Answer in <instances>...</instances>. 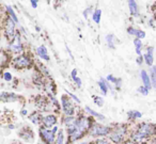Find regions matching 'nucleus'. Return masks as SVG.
Returning a JSON list of instances; mask_svg holds the SVG:
<instances>
[{"label": "nucleus", "instance_id": "nucleus-9", "mask_svg": "<svg viewBox=\"0 0 156 144\" xmlns=\"http://www.w3.org/2000/svg\"><path fill=\"white\" fill-rule=\"evenodd\" d=\"M5 37H8V40H12L15 37V23L13 22V19L10 17H8V19L5 20Z\"/></svg>", "mask_w": 156, "mask_h": 144}, {"label": "nucleus", "instance_id": "nucleus-3", "mask_svg": "<svg viewBox=\"0 0 156 144\" xmlns=\"http://www.w3.org/2000/svg\"><path fill=\"white\" fill-rule=\"evenodd\" d=\"M127 126L123 124L117 125L115 128L111 129L109 133V139L115 144H121L122 142L125 141V137L127 135Z\"/></svg>", "mask_w": 156, "mask_h": 144}, {"label": "nucleus", "instance_id": "nucleus-7", "mask_svg": "<svg viewBox=\"0 0 156 144\" xmlns=\"http://www.w3.org/2000/svg\"><path fill=\"white\" fill-rule=\"evenodd\" d=\"M13 64L17 68H27V67L31 66V60L26 54H20L14 59Z\"/></svg>", "mask_w": 156, "mask_h": 144}, {"label": "nucleus", "instance_id": "nucleus-30", "mask_svg": "<svg viewBox=\"0 0 156 144\" xmlns=\"http://www.w3.org/2000/svg\"><path fill=\"white\" fill-rule=\"evenodd\" d=\"M138 91L139 93H140V94H142V95H144V96H147V94H149L150 93V90L147 88H145L144 86H139L138 88Z\"/></svg>", "mask_w": 156, "mask_h": 144}, {"label": "nucleus", "instance_id": "nucleus-19", "mask_svg": "<svg viewBox=\"0 0 156 144\" xmlns=\"http://www.w3.org/2000/svg\"><path fill=\"white\" fill-rule=\"evenodd\" d=\"M106 80L108 82H110V83L113 84V86H115L117 90H120L121 89V86H122V79H120V78H117L115 77L113 75H108L106 77Z\"/></svg>", "mask_w": 156, "mask_h": 144}, {"label": "nucleus", "instance_id": "nucleus-38", "mask_svg": "<svg viewBox=\"0 0 156 144\" xmlns=\"http://www.w3.org/2000/svg\"><path fill=\"white\" fill-rule=\"evenodd\" d=\"M22 113H23V114H27V111H26V110H23Z\"/></svg>", "mask_w": 156, "mask_h": 144}, {"label": "nucleus", "instance_id": "nucleus-17", "mask_svg": "<svg viewBox=\"0 0 156 144\" xmlns=\"http://www.w3.org/2000/svg\"><path fill=\"white\" fill-rule=\"evenodd\" d=\"M108 84H109V82L107 81L106 79H104V78H102V79H100L98 81V88H100V90H101V93H102L104 96H106V95L108 94V92H109Z\"/></svg>", "mask_w": 156, "mask_h": 144}, {"label": "nucleus", "instance_id": "nucleus-25", "mask_svg": "<svg viewBox=\"0 0 156 144\" xmlns=\"http://www.w3.org/2000/svg\"><path fill=\"white\" fill-rule=\"evenodd\" d=\"M92 19L95 24H100L101 19H102V10L101 9H95L92 13Z\"/></svg>", "mask_w": 156, "mask_h": 144}, {"label": "nucleus", "instance_id": "nucleus-18", "mask_svg": "<svg viewBox=\"0 0 156 144\" xmlns=\"http://www.w3.org/2000/svg\"><path fill=\"white\" fill-rule=\"evenodd\" d=\"M37 56L42 59V60L49 61V54H48L47 48H46L44 45H41L37 48Z\"/></svg>", "mask_w": 156, "mask_h": 144}, {"label": "nucleus", "instance_id": "nucleus-35", "mask_svg": "<svg viewBox=\"0 0 156 144\" xmlns=\"http://www.w3.org/2000/svg\"><path fill=\"white\" fill-rule=\"evenodd\" d=\"M136 62H137V64H138V65H142V63L144 62V61H143V56H138V57H137Z\"/></svg>", "mask_w": 156, "mask_h": 144}, {"label": "nucleus", "instance_id": "nucleus-26", "mask_svg": "<svg viewBox=\"0 0 156 144\" xmlns=\"http://www.w3.org/2000/svg\"><path fill=\"white\" fill-rule=\"evenodd\" d=\"M149 75H150V78H151L152 88L156 89V66H151Z\"/></svg>", "mask_w": 156, "mask_h": 144}, {"label": "nucleus", "instance_id": "nucleus-36", "mask_svg": "<svg viewBox=\"0 0 156 144\" xmlns=\"http://www.w3.org/2000/svg\"><path fill=\"white\" fill-rule=\"evenodd\" d=\"M31 5H32L33 9H37V2H39V0H30Z\"/></svg>", "mask_w": 156, "mask_h": 144}, {"label": "nucleus", "instance_id": "nucleus-39", "mask_svg": "<svg viewBox=\"0 0 156 144\" xmlns=\"http://www.w3.org/2000/svg\"><path fill=\"white\" fill-rule=\"evenodd\" d=\"M79 144H88L87 142H83V143H79Z\"/></svg>", "mask_w": 156, "mask_h": 144}, {"label": "nucleus", "instance_id": "nucleus-40", "mask_svg": "<svg viewBox=\"0 0 156 144\" xmlns=\"http://www.w3.org/2000/svg\"><path fill=\"white\" fill-rule=\"evenodd\" d=\"M0 64H1V56H0Z\"/></svg>", "mask_w": 156, "mask_h": 144}, {"label": "nucleus", "instance_id": "nucleus-41", "mask_svg": "<svg viewBox=\"0 0 156 144\" xmlns=\"http://www.w3.org/2000/svg\"><path fill=\"white\" fill-rule=\"evenodd\" d=\"M39 144H44V143H39Z\"/></svg>", "mask_w": 156, "mask_h": 144}, {"label": "nucleus", "instance_id": "nucleus-16", "mask_svg": "<svg viewBox=\"0 0 156 144\" xmlns=\"http://www.w3.org/2000/svg\"><path fill=\"white\" fill-rule=\"evenodd\" d=\"M140 78H141V80H142V82H143V86H144L145 88L149 89V90H151V89H152L151 78H150V75L147 74V71H144V69H141V71H140Z\"/></svg>", "mask_w": 156, "mask_h": 144}, {"label": "nucleus", "instance_id": "nucleus-42", "mask_svg": "<svg viewBox=\"0 0 156 144\" xmlns=\"http://www.w3.org/2000/svg\"><path fill=\"white\" fill-rule=\"evenodd\" d=\"M155 8H156V3H155Z\"/></svg>", "mask_w": 156, "mask_h": 144}, {"label": "nucleus", "instance_id": "nucleus-29", "mask_svg": "<svg viewBox=\"0 0 156 144\" xmlns=\"http://www.w3.org/2000/svg\"><path fill=\"white\" fill-rule=\"evenodd\" d=\"M93 101L98 108H102L103 106H104V103H105L104 98H103L102 96H94L93 97Z\"/></svg>", "mask_w": 156, "mask_h": 144}, {"label": "nucleus", "instance_id": "nucleus-22", "mask_svg": "<svg viewBox=\"0 0 156 144\" xmlns=\"http://www.w3.org/2000/svg\"><path fill=\"white\" fill-rule=\"evenodd\" d=\"M134 45H135V51L138 56H142V48L143 44L140 39H135L134 40Z\"/></svg>", "mask_w": 156, "mask_h": 144}, {"label": "nucleus", "instance_id": "nucleus-31", "mask_svg": "<svg viewBox=\"0 0 156 144\" xmlns=\"http://www.w3.org/2000/svg\"><path fill=\"white\" fill-rule=\"evenodd\" d=\"M66 93H67V95H69V96L71 97V99H72V100L76 101V103H77V104H80V99L78 98V97L76 96L75 94H73V93L69 92V91H66Z\"/></svg>", "mask_w": 156, "mask_h": 144}, {"label": "nucleus", "instance_id": "nucleus-1", "mask_svg": "<svg viewBox=\"0 0 156 144\" xmlns=\"http://www.w3.org/2000/svg\"><path fill=\"white\" fill-rule=\"evenodd\" d=\"M93 124L91 116H77L71 126L66 127L67 135L69 142H76L83 137L89 131L91 125Z\"/></svg>", "mask_w": 156, "mask_h": 144}, {"label": "nucleus", "instance_id": "nucleus-28", "mask_svg": "<svg viewBox=\"0 0 156 144\" xmlns=\"http://www.w3.org/2000/svg\"><path fill=\"white\" fill-rule=\"evenodd\" d=\"M7 11H8V13H9V15H10V18H12V19H13V22L15 23V24H17V23H18V18H17V16H16L15 12H14V10L12 9V7L8 5V7H7Z\"/></svg>", "mask_w": 156, "mask_h": 144}, {"label": "nucleus", "instance_id": "nucleus-24", "mask_svg": "<svg viewBox=\"0 0 156 144\" xmlns=\"http://www.w3.org/2000/svg\"><path fill=\"white\" fill-rule=\"evenodd\" d=\"M56 144H65V132L63 129H59L57 132Z\"/></svg>", "mask_w": 156, "mask_h": 144}, {"label": "nucleus", "instance_id": "nucleus-4", "mask_svg": "<svg viewBox=\"0 0 156 144\" xmlns=\"http://www.w3.org/2000/svg\"><path fill=\"white\" fill-rule=\"evenodd\" d=\"M110 131H111V128L109 126L93 122V124L91 125V127H90L88 132L93 138H103V137H106V135H109Z\"/></svg>", "mask_w": 156, "mask_h": 144}, {"label": "nucleus", "instance_id": "nucleus-6", "mask_svg": "<svg viewBox=\"0 0 156 144\" xmlns=\"http://www.w3.org/2000/svg\"><path fill=\"white\" fill-rule=\"evenodd\" d=\"M40 137L44 144H56V133L50 128H45V127H40Z\"/></svg>", "mask_w": 156, "mask_h": 144}, {"label": "nucleus", "instance_id": "nucleus-32", "mask_svg": "<svg viewBox=\"0 0 156 144\" xmlns=\"http://www.w3.org/2000/svg\"><path fill=\"white\" fill-rule=\"evenodd\" d=\"M92 13H93V9H92V7H90V8H88V9H86L85 11H83V17H85V18H88V16H89L90 14L92 15Z\"/></svg>", "mask_w": 156, "mask_h": 144}, {"label": "nucleus", "instance_id": "nucleus-8", "mask_svg": "<svg viewBox=\"0 0 156 144\" xmlns=\"http://www.w3.org/2000/svg\"><path fill=\"white\" fill-rule=\"evenodd\" d=\"M9 48L13 54H20V52L24 50L22 41H20V37L18 33L17 34H15V37L12 39V42L10 43Z\"/></svg>", "mask_w": 156, "mask_h": 144}, {"label": "nucleus", "instance_id": "nucleus-5", "mask_svg": "<svg viewBox=\"0 0 156 144\" xmlns=\"http://www.w3.org/2000/svg\"><path fill=\"white\" fill-rule=\"evenodd\" d=\"M61 109L63 113L67 116L75 115V106L73 104V100L67 94H64L61 96Z\"/></svg>", "mask_w": 156, "mask_h": 144}, {"label": "nucleus", "instance_id": "nucleus-11", "mask_svg": "<svg viewBox=\"0 0 156 144\" xmlns=\"http://www.w3.org/2000/svg\"><path fill=\"white\" fill-rule=\"evenodd\" d=\"M143 56V61L147 66H153L154 63V47H147Z\"/></svg>", "mask_w": 156, "mask_h": 144}, {"label": "nucleus", "instance_id": "nucleus-37", "mask_svg": "<svg viewBox=\"0 0 156 144\" xmlns=\"http://www.w3.org/2000/svg\"><path fill=\"white\" fill-rule=\"evenodd\" d=\"M121 144H136V143H135V142L133 141V140H128V141H124V142H122Z\"/></svg>", "mask_w": 156, "mask_h": 144}, {"label": "nucleus", "instance_id": "nucleus-34", "mask_svg": "<svg viewBox=\"0 0 156 144\" xmlns=\"http://www.w3.org/2000/svg\"><path fill=\"white\" fill-rule=\"evenodd\" d=\"M3 78H5V81H11V80H12L11 73H9V72H5V73L3 74Z\"/></svg>", "mask_w": 156, "mask_h": 144}, {"label": "nucleus", "instance_id": "nucleus-33", "mask_svg": "<svg viewBox=\"0 0 156 144\" xmlns=\"http://www.w3.org/2000/svg\"><path fill=\"white\" fill-rule=\"evenodd\" d=\"M95 144H110L108 140L104 139V138H98L95 140Z\"/></svg>", "mask_w": 156, "mask_h": 144}, {"label": "nucleus", "instance_id": "nucleus-23", "mask_svg": "<svg viewBox=\"0 0 156 144\" xmlns=\"http://www.w3.org/2000/svg\"><path fill=\"white\" fill-rule=\"evenodd\" d=\"M127 116L129 120L135 121L142 118V113L140 111H138V110H130V111L127 112Z\"/></svg>", "mask_w": 156, "mask_h": 144}, {"label": "nucleus", "instance_id": "nucleus-13", "mask_svg": "<svg viewBox=\"0 0 156 144\" xmlns=\"http://www.w3.org/2000/svg\"><path fill=\"white\" fill-rule=\"evenodd\" d=\"M20 137L27 142H32L34 140V133L32 132V130L29 127H25L20 132Z\"/></svg>", "mask_w": 156, "mask_h": 144}, {"label": "nucleus", "instance_id": "nucleus-15", "mask_svg": "<svg viewBox=\"0 0 156 144\" xmlns=\"http://www.w3.org/2000/svg\"><path fill=\"white\" fill-rule=\"evenodd\" d=\"M85 110H86V112H87V113L91 116V118H96V120L100 121V122H104V121L106 120L105 115H103V114L100 113V112H96L95 110H93L92 108L88 107V106H87V107H85Z\"/></svg>", "mask_w": 156, "mask_h": 144}, {"label": "nucleus", "instance_id": "nucleus-27", "mask_svg": "<svg viewBox=\"0 0 156 144\" xmlns=\"http://www.w3.org/2000/svg\"><path fill=\"white\" fill-rule=\"evenodd\" d=\"M29 120H30L33 124L40 125V124H41V121H42V115H41V114H39V113H33V114H31V115L29 116Z\"/></svg>", "mask_w": 156, "mask_h": 144}, {"label": "nucleus", "instance_id": "nucleus-20", "mask_svg": "<svg viewBox=\"0 0 156 144\" xmlns=\"http://www.w3.org/2000/svg\"><path fill=\"white\" fill-rule=\"evenodd\" d=\"M105 41H106V44H107V46H108L109 48L113 49V48L115 47V42H117V37H115L113 34H111V33L107 34L106 37H105Z\"/></svg>", "mask_w": 156, "mask_h": 144}, {"label": "nucleus", "instance_id": "nucleus-12", "mask_svg": "<svg viewBox=\"0 0 156 144\" xmlns=\"http://www.w3.org/2000/svg\"><path fill=\"white\" fill-rule=\"evenodd\" d=\"M126 31H127V33L129 35H132V37H135L136 39H140V40L144 39L145 35H147L143 30H140V29H138V28H135V27H133V26L128 27Z\"/></svg>", "mask_w": 156, "mask_h": 144}, {"label": "nucleus", "instance_id": "nucleus-21", "mask_svg": "<svg viewBox=\"0 0 156 144\" xmlns=\"http://www.w3.org/2000/svg\"><path fill=\"white\" fill-rule=\"evenodd\" d=\"M71 78H72V80L74 81V83L76 84V86H77V88H81V86H83V82H81L80 78L77 77V69H76V68L72 69Z\"/></svg>", "mask_w": 156, "mask_h": 144}, {"label": "nucleus", "instance_id": "nucleus-2", "mask_svg": "<svg viewBox=\"0 0 156 144\" xmlns=\"http://www.w3.org/2000/svg\"><path fill=\"white\" fill-rule=\"evenodd\" d=\"M153 135H156V125L152 123H142L138 125L132 133V140L135 143H141Z\"/></svg>", "mask_w": 156, "mask_h": 144}, {"label": "nucleus", "instance_id": "nucleus-14", "mask_svg": "<svg viewBox=\"0 0 156 144\" xmlns=\"http://www.w3.org/2000/svg\"><path fill=\"white\" fill-rule=\"evenodd\" d=\"M128 9H129V13L132 16H139V5L137 0H127Z\"/></svg>", "mask_w": 156, "mask_h": 144}, {"label": "nucleus", "instance_id": "nucleus-10", "mask_svg": "<svg viewBox=\"0 0 156 144\" xmlns=\"http://www.w3.org/2000/svg\"><path fill=\"white\" fill-rule=\"evenodd\" d=\"M57 122V116L55 114H46V115H42V121L41 124L43 125V127L45 128H52L54 126H56Z\"/></svg>", "mask_w": 156, "mask_h": 144}]
</instances>
